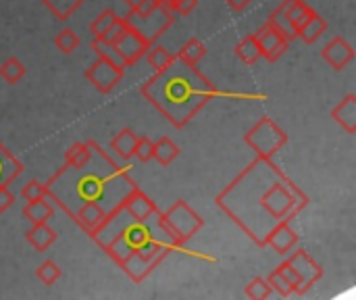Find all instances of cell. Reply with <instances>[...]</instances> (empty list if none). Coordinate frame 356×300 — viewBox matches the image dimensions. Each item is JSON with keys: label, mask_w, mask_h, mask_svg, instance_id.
I'll return each instance as SVG.
<instances>
[{"label": "cell", "mask_w": 356, "mask_h": 300, "mask_svg": "<svg viewBox=\"0 0 356 300\" xmlns=\"http://www.w3.org/2000/svg\"><path fill=\"white\" fill-rule=\"evenodd\" d=\"M215 203L252 242L265 246L269 232L292 221L309 205V196L271 159L257 157Z\"/></svg>", "instance_id": "6da1fadb"}, {"label": "cell", "mask_w": 356, "mask_h": 300, "mask_svg": "<svg viewBox=\"0 0 356 300\" xmlns=\"http://www.w3.org/2000/svg\"><path fill=\"white\" fill-rule=\"evenodd\" d=\"M94 242L134 280H146L173 251H181L161 223V211L136 219L123 203L92 234Z\"/></svg>", "instance_id": "7a4b0ae2"}, {"label": "cell", "mask_w": 356, "mask_h": 300, "mask_svg": "<svg viewBox=\"0 0 356 300\" xmlns=\"http://www.w3.org/2000/svg\"><path fill=\"white\" fill-rule=\"evenodd\" d=\"M90 148L92 157L86 165H63L46 184V196H50L69 217L88 203H96L111 213L134 188H138L127 169L117 165L96 142H90Z\"/></svg>", "instance_id": "3957f363"}, {"label": "cell", "mask_w": 356, "mask_h": 300, "mask_svg": "<svg viewBox=\"0 0 356 300\" xmlns=\"http://www.w3.org/2000/svg\"><path fill=\"white\" fill-rule=\"evenodd\" d=\"M140 92L173 127H186L217 96L213 81L179 54L146 79Z\"/></svg>", "instance_id": "277c9868"}, {"label": "cell", "mask_w": 356, "mask_h": 300, "mask_svg": "<svg viewBox=\"0 0 356 300\" xmlns=\"http://www.w3.org/2000/svg\"><path fill=\"white\" fill-rule=\"evenodd\" d=\"M161 223L169 232V236L177 242V246H186L188 240H192L204 226L200 215L186 203L177 200L171 209L161 213Z\"/></svg>", "instance_id": "5b68a950"}, {"label": "cell", "mask_w": 356, "mask_h": 300, "mask_svg": "<svg viewBox=\"0 0 356 300\" xmlns=\"http://www.w3.org/2000/svg\"><path fill=\"white\" fill-rule=\"evenodd\" d=\"M125 25L131 27L134 31H138L148 44H154L173 23H175V13L165 4H156L154 8L146 10V13H134L129 10L123 17Z\"/></svg>", "instance_id": "8992f818"}, {"label": "cell", "mask_w": 356, "mask_h": 300, "mask_svg": "<svg viewBox=\"0 0 356 300\" xmlns=\"http://www.w3.org/2000/svg\"><path fill=\"white\" fill-rule=\"evenodd\" d=\"M244 142L257 152V157L271 159L288 142V136L271 117H263L254 127H250V132L244 136Z\"/></svg>", "instance_id": "52a82bcc"}, {"label": "cell", "mask_w": 356, "mask_h": 300, "mask_svg": "<svg viewBox=\"0 0 356 300\" xmlns=\"http://www.w3.org/2000/svg\"><path fill=\"white\" fill-rule=\"evenodd\" d=\"M123 75H125V67H119L102 56H98L86 71V79L102 94H108L123 79Z\"/></svg>", "instance_id": "ba28073f"}, {"label": "cell", "mask_w": 356, "mask_h": 300, "mask_svg": "<svg viewBox=\"0 0 356 300\" xmlns=\"http://www.w3.org/2000/svg\"><path fill=\"white\" fill-rule=\"evenodd\" d=\"M286 261L298 274V290H296V294H305L307 290H311L323 276V269L319 267V263L302 248L294 251Z\"/></svg>", "instance_id": "9c48e42d"}, {"label": "cell", "mask_w": 356, "mask_h": 300, "mask_svg": "<svg viewBox=\"0 0 356 300\" xmlns=\"http://www.w3.org/2000/svg\"><path fill=\"white\" fill-rule=\"evenodd\" d=\"M123 23H125V21H123ZM111 44L115 46V50H117L119 56L123 58L125 67L136 65V63L146 54V50H148V46H150L138 31H134V29L127 27V25H123V29L119 31V35H117Z\"/></svg>", "instance_id": "30bf717a"}, {"label": "cell", "mask_w": 356, "mask_h": 300, "mask_svg": "<svg viewBox=\"0 0 356 300\" xmlns=\"http://www.w3.org/2000/svg\"><path fill=\"white\" fill-rule=\"evenodd\" d=\"M259 48H261V56H265L269 63H275L284 56V52L288 50L290 42L284 38V33H280L273 25L265 23L257 33H254Z\"/></svg>", "instance_id": "8fae6325"}, {"label": "cell", "mask_w": 356, "mask_h": 300, "mask_svg": "<svg viewBox=\"0 0 356 300\" xmlns=\"http://www.w3.org/2000/svg\"><path fill=\"white\" fill-rule=\"evenodd\" d=\"M123 17H119L113 8L102 10L90 25V31L94 35V40H104V42H113L119 31L123 29Z\"/></svg>", "instance_id": "7c38bea8"}, {"label": "cell", "mask_w": 356, "mask_h": 300, "mask_svg": "<svg viewBox=\"0 0 356 300\" xmlns=\"http://www.w3.org/2000/svg\"><path fill=\"white\" fill-rule=\"evenodd\" d=\"M321 56H323L336 71H340V69H344V67L355 58V48H353L344 38L336 35V38L321 50Z\"/></svg>", "instance_id": "4fadbf2b"}, {"label": "cell", "mask_w": 356, "mask_h": 300, "mask_svg": "<svg viewBox=\"0 0 356 300\" xmlns=\"http://www.w3.org/2000/svg\"><path fill=\"white\" fill-rule=\"evenodd\" d=\"M106 215H108V213H106L100 205L88 203V205L79 207V209L71 215V219H73L88 236H92V234L102 226V221L106 219Z\"/></svg>", "instance_id": "5bb4252c"}, {"label": "cell", "mask_w": 356, "mask_h": 300, "mask_svg": "<svg viewBox=\"0 0 356 300\" xmlns=\"http://www.w3.org/2000/svg\"><path fill=\"white\" fill-rule=\"evenodd\" d=\"M296 244H298V236L290 228V221H282L269 232L265 246H271L277 255H288V253H292V248Z\"/></svg>", "instance_id": "9a60e30c"}, {"label": "cell", "mask_w": 356, "mask_h": 300, "mask_svg": "<svg viewBox=\"0 0 356 300\" xmlns=\"http://www.w3.org/2000/svg\"><path fill=\"white\" fill-rule=\"evenodd\" d=\"M332 119L346 132V134H355L356 132V96L348 94L344 96L332 111Z\"/></svg>", "instance_id": "2e32d148"}, {"label": "cell", "mask_w": 356, "mask_h": 300, "mask_svg": "<svg viewBox=\"0 0 356 300\" xmlns=\"http://www.w3.org/2000/svg\"><path fill=\"white\" fill-rule=\"evenodd\" d=\"M123 207L136 217V219H146L150 215H154L159 209L156 205L140 190V188H134L125 198H123Z\"/></svg>", "instance_id": "e0dca14e"}, {"label": "cell", "mask_w": 356, "mask_h": 300, "mask_svg": "<svg viewBox=\"0 0 356 300\" xmlns=\"http://www.w3.org/2000/svg\"><path fill=\"white\" fill-rule=\"evenodd\" d=\"M325 29H327V21H325L321 15L313 13V15L296 29V38H300L305 44H313V42H317V40L325 33Z\"/></svg>", "instance_id": "ac0fdd59"}, {"label": "cell", "mask_w": 356, "mask_h": 300, "mask_svg": "<svg viewBox=\"0 0 356 300\" xmlns=\"http://www.w3.org/2000/svg\"><path fill=\"white\" fill-rule=\"evenodd\" d=\"M25 238H27V242H29L35 251L44 253V251H48V248L54 244L56 234H54V230H52L48 223H33V228L27 230Z\"/></svg>", "instance_id": "d6986e66"}, {"label": "cell", "mask_w": 356, "mask_h": 300, "mask_svg": "<svg viewBox=\"0 0 356 300\" xmlns=\"http://www.w3.org/2000/svg\"><path fill=\"white\" fill-rule=\"evenodd\" d=\"M23 171V165L13 157V152L0 144V186H10L15 177Z\"/></svg>", "instance_id": "ffe728a7"}, {"label": "cell", "mask_w": 356, "mask_h": 300, "mask_svg": "<svg viewBox=\"0 0 356 300\" xmlns=\"http://www.w3.org/2000/svg\"><path fill=\"white\" fill-rule=\"evenodd\" d=\"M52 213H54V209L46 200V196L31 200V203H25V207H23V217L29 219L31 223H46L52 217Z\"/></svg>", "instance_id": "44dd1931"}, {"label": "cell", "mask_w": 356, "mask_h": 300, "mask_svg": "<svg viewBox=\"0 0 356 300\" xmlns=\"http://www.w3.org/2000/svg\"><path fill=\"white\" fill-rule=\"evenodd\" d=\"M136 142H138V136H136L129 127H123V129L111 140V148H113L123 161H127V159L134 157Z\"/></svg>", "instance_id": "7402d4cb"}, {"label": "cell", "mask_w": 356, "mask_h": 300, "mask_svg": "<svg viewBox=\"0 0 356 300\" xmlns=\"http://www.w3.org/2000/svg\"><path fill=\"white\" fill-rule=\"evenodd\" d=\"M179 157V146L171 140V138H167V136H163L161 140H156L154 142V148H152V159H156L161 165H171L175 159Z\"/></svg>", "instance_id": "603a6c76"}, {"label": "cell", "mask_w": 356, "mask_h": 300, "mask_svg": "<svg viewBox=\"0 0 356 300\" xmlns=\"http://www.w3.org/2000/svg\"><path fill=\"white\" fill-rule=\"evenodd\" d=\"M284 6H286V15H288V19H290V23H292V27H294V31L315 13L307 2H302V0H284Z\"/></svg>", "instance_id": "cb8c5ba5"}, {"label": "cell", "mask_w": 356, "mask_h": 300, "mask_svg": "<svg viewBox=\"0 0 356 300\" xmlns=\"http://www.w3.org/2000/svg\"><path fill=\"white\" fill-rule=\"evenodd\" d=\"M42 2L56 17V21H67L83 4V0H42Z\"/></svg>", "instance_id": "d4e9b609"}, {"label": "cell", "mask_w": 356, "mask_h": 300, "mask_svg": "<svg viewBox=\"0 0 356 300\" xmlns=\"http://www.w3.org/2000/svg\"><path fill=\"white\" fill-rule=\"evenodd\" d=\"M236 54H238V58H240L242 63H246V65H254V63L261 58V48H259V42H257L254 33H252V35H246V38H242V40L238 42Z\"/></svg>", "instance_id": "484cf974"}, {"label": "cell", "mask_w": 356, "mask_h": 300, "mask_svg": "<svg viewBox=\"0 0 356 300\" xmlns=\"http://www.w3.org/2000/svg\"><path fill=\"white\" fill-rule=\"evenodd\" d=\"M267 23L273 25L280 33H284V38H286L288 42H292V40L296 38V31H294V27H292V23H290V19H288V15H286L284 2L269 15V21H267Z\"/></svg>", "instance_id": "4316f807"}, {"label": "cell", "mask_w": 356, "mask_h": 300, "mask_svg": "<svg viewBox=\"0 0 356 300\" xmlns=\"http://www.w3.org/2000/svg\"><path fill=\"white\" fill-rule=\"evenodd\" d=\"M90 157H92L90 142H75L65 152V165H69V167H81V165H86L90 161Z\"/></svg>", "instance_id": "83f0119b"}, {"label": "cell", "mask_w": 356, "mask_h": 300, "mask_svg": "<svg viewBox=\"0 0 356 300\" xmlns=\"http://www.w3.org/2000/svg\"><path fill=\"white\" fill-rule=\"evenodd\" d=\"M188 65H198L204 56H207V46L198 40V38H192V40H188L184 46H181V50L177 52Z\"/></svg>", "instance_id": "f1b7e54d"}, {"label": "cell", "mask_w": 356, "mask_h": 300, "mask_svg": "<svg viewBox=\"0 0 356 300\" xmlns=\"http://www.w3.org/2000/svg\"><path fill=\"white\" fill-rule=\"evenodd\" d=\"M25 75V65L15 58V56H8L2 65H0V77L6 81V84H19Z\"/></svg>", "instance_id": "f546056e"}, {"label": "cell", "mask_w": 356, "mask_h": 300, "mask_svg": "<svg viewBox=\"0 0 356 300\" xmlns=\"http://www.w3.org/2000/svg\"><path fill=\"white\" fill-rule=\"evenodd\" d=\"M79 35L73 31V29H69V27H65V29H60L58 33H56V38H54V46H56V50L58 52H63V54H71L77 46H79Z\"/></svg>", "instance_id": "4dcf8cb0"}, {"label": "cell", "mask_w": 356, "mask_h": 300, "mask_svg": "<svg viewBox=\"0 0 356 300\" xmlns=\"http://www.w3.org/2000/svg\"><path fill=\"white\" fill-rule=\"evenodd\" d=\"M171 52L165 48V46H161V44H150L148 46V50H146V58H148V63H150V67L154 69V71H161L163 67H167V63L171 61Z\"/></svg>", "instance_id": "1f68e13d"}, {"label": "cell", "mask_w": 356, "mask_h": 300, "mask_svg": "<svg viewBox=\"0 0 356 300\" xmlns=\"http://www.w3.org/2000/svg\"><path fill=\"white\" fill-rule=\"evenodd\" d=\"M35 276H38V280H40L44 286H54V284L60 280V267H58L54 261H44V263L35 269Z\"/></svg>", "instance_id": "d6a6232c"}, {"label": "cell", "mask_w": 356, "mask_h": 300, "mask_svg": "<svg viewBox=\"0 0 356 300\" xmlns=\"http://www.w3.org/2000/svg\"><path fill=\"white\" fill-rule=\"evenodd\" d=\"M92 50L98 54V56H102V58H106V61H113L115 65H119V67H125V63H123V58L119 56V52L115 50V46L111 44V42H104V40H92ZM127 69V67H125Z\"/></svg>", "instance_id": "836d02e7"}, {"label": "cell", "mask_w": 356, "mask_h": 300, "mask_svg": "<svg viewBox=\"0 0 356 300\" xmlns=\"http://www.w3.org/2000/svg\"><path fill=\"white\" fill-rule=\"evenodd\" d=\"M273 294V288L269 286V282L267 280H263V278H257V280H252L248 286H246V297L252 300H265L269 299Z\"/></svg>", "instance_id": "e575fe53"}, {"label": "cell", "mask_w": 356, "mask_h": 300, "mask_svg": "<svg viewBox=\"0 0 356 300\" xmlns=\"http://www.w3.org/2000/svg\"><path fill=\"white\" fill-rule=\"evenodd\" d=\"M46 196V184H40L38 180H29L23 188H21V198L25 203H31V200H38V198H44Z\"/></svg>", "instance_id": "d590c367"}, {"label": "cell", "mask_w": 356, "mask_h": 300, "mask_svg": "<svg viewBox=\"0 0 356 300\" xmlns=\"http://www.w3.org/2000/svg\"><path fill=\"white\" fill-rule=\"evenodd\" d=\"M152 148H154V142L148 138V136H138V142H136V148H134V157L142 163L150 161L152 159Z\"/></svg>", "instance_id": "8d00e7d4"}, {"label": "cell", "mask_w": 356, "mask_h": 300, "mask_svg": "<svg viewBox=\"0 0 356 300\" xmlns=\"http://www.w3.org/2000/svg\"><path fill=\"white\" fill-rule=\"evenodd\" d=\"M267 282H269V286L277 292V294H282V297H290V294H294V288L277 274V271H271L269 274V278H267Z\"/></svg>", "instance_id": "74e56055"}, {"label": "cell", "mask_w": 356, "mask_h": 300, "mask_svg": "<svg viewBox=\"0 0 356 300\" xmlns=\"http://www.w3.org/2000/svg\"><path fill=\"white\" fill-rule=\"evenodd\" d=\"M275 271H277V274H280V276H282V278H284V280L294 288V294H296V290H298V274L294 271V267H292L288 261H284Z\"/></svg>", "instance_id": "f35d334b"}, {"label": "cell", "mask_w": 356, "mask_h": 300, "mask_svg": "<svg viewBox=\"0 0 356 300\" xmlns=\"http://www.w3.org/2000/svg\"><path fill=\"white\" fill-rule=\"evenodd\" d=\"M175 15H190L196 6H198V0H175L171 4H167Z\"/></svg>", "instance_id": "ab89813d"}, {"label": "cell", "mask_w": 356, "mask_h": 300, "mask_svg": "<svg viewBox=\"0 0 356 300\" xmlns=\"http://www.w3.org/2000/svg\"><path fill=\"white\" fill-rule=\"evenodd\" d=\"M127 6H129V10H134V13H146V10H150V8H154L156 4H161L163 0H123Z\"/></svg>", "instance_id": "60d3db41"}, {"label": "cell", "mask_w": 356, "mask_h": 300, "mask_svg": "<svg viewBox=\"0 0 356 300\" xmlns=\"http://www.w3.org/2000/svg\"><path fill=\"white\" fill-rule=\"evenodd\" d=\"M15 203L13 192L8 190V186H0V213H6Z\"/></svg>", "instance_id": "b9f144b4"}, {"label": "cell", "mask_w": 356, "mask_h": 300, "mask_svg": "<svg viewBox=\"0 0 356 300\" xmlns=\"http://www.w3.org/2000/svg\"><path fill=\"white\" fill-rule=\"evenodd\" d=\"M227 2V6L234 10V13H242L248 4H250V0H225Z\"/></svg>", "instance_id": "7bdbcfd3"}, {"label": "cell", "mask_w": 356, "mask_h": 300, "mask_svg": "<svg viewBox=\"0 0 356 300\" xmlns=\"http://www.w3.org/2000/svg\"><path fill=\"white\" fill-rule=\"evenodd\" d=\"M165 4H171V2H175V0H163Z\"/></svg>", "instance_id": "ee69618b"}]
</instances>
